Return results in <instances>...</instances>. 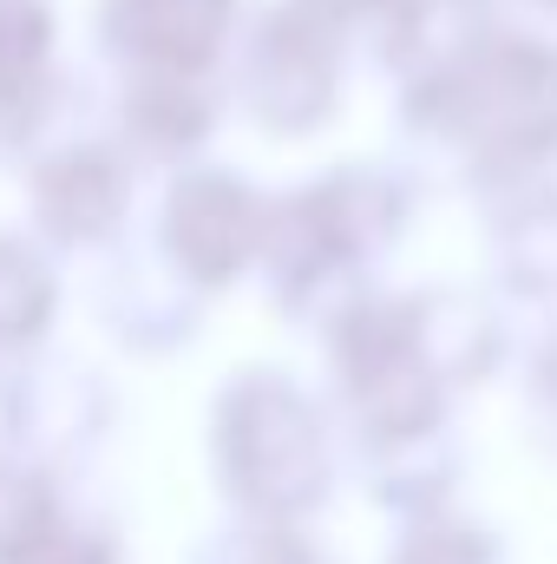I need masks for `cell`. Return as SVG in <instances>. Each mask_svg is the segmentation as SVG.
<instances>
[{
	"label": "cell",
	"instance_id": "3957f363",
	"mask_svg": "<svg viewBox=\"0 0 557 564\" xmlns=\"http://www.w3.org/2000/svg\"><path fill=\"white\" fill-rule=\"evenodd\" d=\"M217 473L250 519H302L335 479L321 408L270 368H250L217 401Z\"/></svg>",
	"mask_w": 557,
	"mask_h": 564
},
{
	"label": "cell",
	"instance_id": "52a82bcc",
	"mask_svg": "<svg viewBox=\"0 0 557 564\" xmlns=\"http://www.w3.org/2000/svg\"><path fill=\"white\" fill-rule=\"evenodd\" d=\"M26 210L53 243H106L125 210H132V164L119 158V144L73 139L46 158H33L26 177Z\"/></svg>",
	"mask_w": 557,
	"mask_h": 564
},
{
	"label": "cell",
	"instance_id": "5bb4252c",
	"mask_svg": "<svg viewBox=\"0 0 557 564\" xmlns=\"http://www.w3.org/2000/svg\"><path fill=\"white\" fill-rule=\"evenodd\" d=\"M414 322H419V348L433 361V375L446 388H466L479 375L499 368L505 341H499V315L485 295L472 289H419L414 295Z\"/></svg>",
	"mask_w": 557,
	"mask_h": 564
},
{
	"label": "cell",
	"instance_id": "e0dca14e",
	"mask_svg": "<svg viewBox=\"0 0 557 564\" xmlns=\"http://www.w3.org/2000/svg\"><path fill=\"white\" fill-rule=\"evenodd\" d=\"M452 479H459V453H452V440H446L439 426L407 433V440H374V473H368V486H374L381 506H394V512H407V519L439 512L446 492H452Z\"/></svg>",
	"mask_w": 557,
	"mask_h": 564
},
{
	"label": "cell",
	"instance_id": "6da1fadb",
	"mask_svg": "<svg viewBox=\"0 0 557 564\" xmlns=\"http://www.w3.org/2000/svg\"><path fill=\"white\" fill-rule=\"evenodd\" d=\"M401 112L414 132L452 144L479 184L545 171L557 158V46L499 26L459 66L407 79Z\"/></svg>",
	"mask_w": 557,
	"mask_h": 564
},
{
	"label": "cell",
	"instance_id": "2e32d148",
	"mask_svg": "<svg viewBox=\"0 0 557 564\" xmlns=\"http://www.w3.org/2000/svg\"><path fill=\"white\" fill-rule=\"evenodd\" d=\"M197 282L171 263V276H144V270H125L99 289V315L119 328V341L132 348H171V341H190L197 328Z\"/></svg>",
	"mask_w": 557,
	"mask_h": 564
},
{
	"label": "cell",
	"instance_id": "ba28073f",
	"mask_svg": "<svg viewBox=\"0 0 557 564\" xmlns=\"http://www.w3.org/2000/svg\"><path fill=\"white\" fill-rule=\"evenodd\" d=\"M237 0H106L99 33L132 73H210Z\"/></svg>",
	"mask_w": 557,
	"mask_h": 564
},
{
	"label": "cell",
	"instance_id": "9c48e42d",
	"mask_svg": "<svg viewBox=\"0 0 557 564\" xmlns=\"http://www.w3.org/2000/svg\"><path fill=\"white\" fill-rule=\"evenodd\" d=\"M0 564H119V545L66 519L33 453H0Z\"/></svg>",
	"mask_w": 557,
	"mask_h": 564
},
{
	"label": "cell",
	"instance_id": "9a60e30c",
	"mask_svg": "<svg viewBox=\"0 0 557 564\" xmlns=\"http://www.w3.org/2000/svg\"><path fill=\"white\" fill-rule=\"evenodd\" d=\"M106 426V394L86 368H33L20 375V453H73Z\"/></svg>",
	"mask_w": 557,
	"mask_h": 564
},
{
	"label": "cell",
	"instance_id": "5b68a950",
	"mask_svg": "<svg viewBox=\"0 0 557 564\" xmlns=\"http://www.w3.org/2000/svg\"><path fill=\"white\" fill-rule=\"evenodd\" d=\"M341 40L348 26L321 13L315 0H276L243 46L237 106L282 139L315 132L341 99Z\"/></svg>",
	"mask_w": 557,
	"mask_h": 564
},
{
	"label": "cell",
	"instance_id": "7402d4cb",
	"mask_svg": "<svg viewBox=\"0 0 557 564\" xmlns=\"http://www.w3.org/2000/svg\"><path fill=\"white\" fill-rule=\"evenodd\" d=\"M315 7H321V13H335L348 33H368V26H374V20H381L394 0H315Z\"/></svg>",
	"mask_w": 557,
	"mask_h": 564
},
{
	"label": "cell",
	"instance_id": "603a6c76",
	"mask_svg": "<svg viewBox=\"0 0 557 564\" xmlns=\"http://www.w3.org/2000/svg\"><path fill=\"white\" fill-rule=\"evenodd\" d=\"M538 7H557V0H538Z\"/></svg>",
	"mask_w": 557,
	"mask_h": 564
},
{
	"label": "cell",
	"instance_id": "8fae6325",
	"mask_svg": "<svg viewBox=\"0 0 557 564\" xmlns=\"http://www.w3.org/2000/svg\"><path fill=\"white\" fill-rule=\"evenodd\" d=\"M53 13L46 0H0V139L33 144L53 112Z\"/></svg>",
	"mask_w": 557,
	"mask_h": 564
},
{
	"label": "cell",
	"instance_id": "8992f818",
	"mask_svg": "<svg viewBox=\"0 0 557 564\" xmlns=\"http://www.w3.org/2000/svg\"><path fill=\"white\" fill-rule=\"evenodd\" d=\"M157 230H164V257L210 295V289L237 282L250 263H263L270 197L250 191L237 171H184L164 191Z\"/></svg>",
	"mask_w": 557,
	"mask_h": 564
},
{
	"label": "cell",
	"instance_id": "d6986e66",
	"mask_svg": "<svg viewBox=\"0 0 557 564\" xmlns=\"http://www.w3.org/2000/svg\"><path fill=\"white\" fill-rule=\"evenodd\" d=\"M387 564H499V545L479 525H466V519H452L439 506V512L407 519V532H401V545H394Z\"/></svg>",
	"mask_w": 557,
	"mask_h": 564
},
{
	"label": "cell",
	"instance_id": "30bf717a",
	"mask_svg": "<svg viewBox=\"0 0 557 564\" xmlns=\"http://www.w3.org/2000/svg\"><path fill=\"white\" fill-rule=\"evenodd\" d=\"M499 33V7L492 0H394L361 40L374 59H387L407 79H433L446 66H459L472 46H485Z\"/></svg>",
	"mask_w": 557,
	"mask_h": 564
},
{
	"label": "cell",
	"instance_id": "ffe728a7",
	"mask_svg": "<svg viewBox=\"0 0 557 564\" xmlns=\"http://www.w3.org/2000/svg\"><path fill=\"white\" fill-rule=\"evenodd\" d=\"M204 564H328L315 558L295 532H288V519H250V525H237L230 539H217Z\"/></svg>",
	"mask_w": 557,
	"mask_h": 564
},
{
	"label": "cell",
	"instance_id": "277c9868",
	"mask_svg": "<svg viewBox=\"0 0 557 564\" xmlns=\"http://www.w3.org/2000/svg\"><path fill=\"white\" fill-rule=\"evenodd\" d=\"M328 361L341 375L348 414L361 440H407L446 421V381L433 375L419 348L414 295H381L361 289L335 322H328Z\"/></svg>",
	"mask_w": 557,
	"mask_h": 564
},
{
	"label": "cell",
	"instance_id": "4fadbf2b",
	"mask_svg": "<svg viewBox=\"0 0 557 564\" xmlns=\"http://www.w3.org/2000/svg\"><path fill=\"white\" fill-rule=\"evenodd\" d=\"M492 250L512 289L557 295V191L538 171L492 184Z\"/></svg>",
	"mask_w": 557,
	"mask_h": 564
},
{
	"label": "cell",
	"instance_id": "7c38bea8",
	"mask_svg": "<svg viewBox=\"0 0 557 564\" xmlns=\"http://www.w3.org/2000/svg\"><path fill=\"white\" fill-rule=\"evenodd\" d=\"M217 99L204 86V73H132L125 99H119V139L139 158H184L210 139Z\"/></svg>",
	"mask_w": 557,
	"mask_h": 564
},
{
	"label": "cell",
	"instance_id": "44dd1931",
	"mask_svg": "<svg viewBox=\"0 0 557 564\" xmlns=\"http://www.w3.org/2000/svg\"><path fill=\"white\" fill-rule=\"evenodd\" d=\"M532 421L545 433V446H557V341L538 355V375H532Z\"/></svg>",
	"mask_w": 557,
	"mask_h": 564
},
{
	"label": "cell",
	"instance_id": "7a4b0ae2",
	"mask_svg": "<svg viewBox=\"0 0 557 564\" xmlns=\"http://www.w3.org/2000/svg\"><path fill=\"white\" fill-rule=\"evenodd\" d=\"M401 224H407V184L387 171H328L321 184L270 197L263 263L276 276V302L328 328L368 289L361 263L387 250Z\"/></svg>",
	"mask_w": 557,
	"mask_h": 564
},
{
	"label": "cell",
	"instance_id": "ac0fdd59",
	"mask_svg": "<svg viewBox=\"0 0 557 564\" xmlns=\"http://www.w3.org/2000/svg\"><path fill=\"white\" fill-rule=\"evenodd\" d=\"M59 308V282L46 270V257L20 237H0V348L20 355L53 328Z\"/></svg>",
	"mask_w": 557,
	"mask_h": 564
}]
</instances>
